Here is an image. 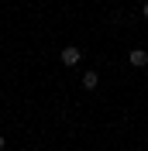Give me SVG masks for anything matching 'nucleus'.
Listing matches in <instances>:
<instances>
[{
	"instance_id": "obj_1",
	"label": "nucleus",
	"mask_w": 148,
	"mask_h": 151,
	"mask_svg": "<svg viewBox=\"0 0 148 151\" xmlns=\"http://www.w3.org/2000/svg\"><path fill=\"white\" fill-rule=\"evenodd\" d=\"M79 58H83V52H79L76 45H65L62 48V62L65 65H79Z\"/></svg>"
},
{
	"instance_id": "obj_2",
	"label": "nucleus",
	"mask_w": 148,
	"mask_h": 151,
	"mask_svg": "<svg viewBox=\"0 0 148 151\" xmlns=\"http://www.w3.org/2000/svg\"><path fill=\"white\" fill-rule=\"evenodd\" d=\"M131 65H148V52L134 48V52H131Z\"/></svg>"
},
{
	"instance_id": "obj_3",
	"label": "nucleus",
	"mask_w": 148,
	"mask_h": 151,
	"mask_svg": "<svg viewBox=\"0 0 148 151\" xmlns=\"http://www.w3.org/2000/svg\"><path fill=\"white\" fill-rule=\"evenodd\" d=\"M83 86H86V89H96V86H100V76H96V72H86L83 76Z\"/></svg>"
},
{
	"instance_id": "obj_4",
	"label": "nucleus",
	"mask_w": 148,
	"mask_h": 151,
	"mask_svg": "<svg viewBox=\"0 0 148 151\" xmlns=\"http://www.w3.org/2000/svg\"><path fill=\"white\" fill-rule=\"evenodd\" d=\"M4 148H7V141H4V134H0V151H4Z\"/></svg>"
},
{
	"instance_id": "obj_5",
	"label": "nucleus",
	"mask_w": 148,
	"mask_h": 151,
	"mask_svg": "<svg viewBox=\"0 0 148 151\" xmlns=\"http://www.w3.org/2000/svg\"><path fill=\"white\" fill-rule=\"evenodd\" d=\"M141 14H145V17H148V4H145V7H141Z\"/></svg>"
}]
</instances>
